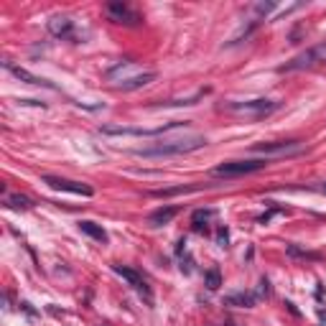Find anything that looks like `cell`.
Returning a JSON list of instances; mask_svg holds the SVG:
<instances>
[{"mask_svg":"<svg viewBox=\"0 0 326 326\" xmlns=\"http://www.w3.org/2000/svg\"><path fill=\"white\" fill-rule=\"evenodd\" d=\"M229 326H237V324H229Z\"/></svg>","mask_w":326,"mask_h":326,"instance_id":"obj_27","label":"cell"},{"mask_svg":"<svg viewBox=\"0 0 326 326\" xmlns=\"http://www.w3.org/2000/svg\"><path fill=\"white\" fill-rule=\"evenodd\" d=\"M257 298H268L270 296V280L268 278H260V283H257Z\"/></svg>","mask_w":326,"mask_h":326,"instance_id":"obj_23","label":"cell"},{"mask_svg":"<svg viewBox=\"0 0 326 326\" xmlns=\"http://www.w3.org/2000/svg\"><path fill=\"white\" fill-rule=\"evenodd\" d=\"M150 82H156V72H145V74H135V77H130V79H122L117 87H120V90H125V92H130V90H140V87H145Z\"/></svg>","mask_w":326,"mask_h":326,"instance_id":"obj_13","label":"cell"},{"mask_svg":"<svg viewBox=\"0 0 326 326\" xmlns=\"http://www.w3.org/2000/svg\"><path fill=\"white\" fill-rule=\"evenodd\" d=\"M255 303H257V293H250V291H240V293L224 296V306H237V309H252Z\"/></svg>","mask_w":326,"mask_h":326,"instance_id":"obj_12","label":"cell"},{"mask_svg":"<svg viewBox=\"0 0 326 326\" xmlns=\"http://www.w3.org/2000/svg\"><path fill=\"white\" fill-rule=\"evenodd\" d=\"M288 255H291V257H303V260H321V255L306 252V250H301V247H296V245H288Z\"/></svg>","mask_w":326,"mask_h":326,"instance_id":"obj_20","label":"cell"},{"mask_svg":"<svg viewBox=\"0 0 326 326\" xmlns=\"http://www.w3.org/2000/svg\"><path fill=\"white\" fill-rule=\"evenodd\" d=\"M268 166V158H247V161H224L219 163L212 173L214 176H224V179H232V176H247V173H255V171H263Z\"/></svg>","mask_w":326,"mask_h":326,"instance_id":"obj_4","label":"cell"},{"mask_svg":"<svg viewBox=\"0 0 326 326\" xmlns=\"http://www.w3.org/2000/svg\"><path fill=\"white\" fill-rule=\"evenodd\" d=\"M204 286L209 288V291H217L222 286V273H219V268H209L207 273H204Z\"/></svg>","mask_w":326,"mask_h":326,"instance_id":"obj_17","label":"cell"},{"mask_svg":"<svg viewBox=\"0 0 326 326\" xmlns=\"http://www.w3.org/2000/svg\"><path fill=\"white\" fill-rule=\"evenodd\" d=\"M273 8H275V3H273V0H270V3H257V5L252 8V10H255L257 15H268V13H270Z\"/></svg>","mask_w":326,"mask_h":326,"instance_id":"obj_24","label":"cell"},{"mask_svg":"<svg viewBox=\"0 0 326 326\" xmlns=\"http://www.w3.org/2000/svg\"><path fill=\"white\" fill-rule=\"evenodd\" d=\"M176 214H179L176 207H161V209H156L153 214L148 217V224H150V227H163V224H168Z\"/></svg>","mask_w":326,"mask_h":326,"instance_id":"obj_14","label":"cell"},{"mask_svg":"<svg viewBox=\"0 0 326 326\" xmlns=\"http://www.w3.org/2000/svg\"><path fill=\"white\" fill-rule=\"evenodd\" d=\"M112 270L120 275V278H125L127 280V283L130 286H133L135 291H138V296L148 303V306H153V288H150V283H148V280L138 273V270H133V268H127V265H112Z\"/></svg>","mask_w":326,"mask_h":326,"instance_id":"obj_5","label":"cell"},{"mask_svg":"<svg viewBox=\"0 0 326 326\" xmlns=\"http://www.w3.org/2000/svg\"><path fill=\"white\" fill-rule=\"evenodd\" d=\"M105 13H107V18H110L112 23H122V26H140L143 23L140 13H135L127 3H107Z\"/></svg>","mask_w":326,"mask_h":326,"instance_id":"obj_7","label":"cell"},{"mask_svg":"<svg viewBox=\"0 0 326 326\" xmlns=\"http://www.w3.org/2000/svg\"><path fill=\"white\" fill-rule=\"evenodd\" d=\"M49 33L56 36V38H77L74 33V20L67 18V15H54L49 20Z\"/></svg>","mask_w":326,"mask_h":326,"instance_id":"obj_11","label":"cell"},{"mask_svg":"<svg viewBox=\"0 0 326 326\" xmlns=\"http://www.w3.org/2000/svg\"><path fill=\"white\" fill-rule=\"evenodd\" d=\"M5 64V69L15 77V79H20V82H26V84H31V87H49V90H56V87L49 82V79H43V77H36V74H31L28 69H23V67H15L13 61H3Z\"/></svg>","mask_w":326,"mask_h":326,"instance_id":"obj_10","label":"cell"},{"mask_svg":"<svg viewBox=\"0 0 326 326\" xmlns=\"http://www.w3.org/2000/svg\"><path fill=\"white\" fill-rule=\"evenodd\" d=\"M79 229H82V232H84L87 237H92V240H97V242H102V245L107 242V232H105V229H102V227H100L97 222H90V219H82V222H79Z\"/></svg>","mask_w":326,"mask_h":326,"instance_id":"obj_15","label":"cell"},{"mask_svg":"<svg viewBox=\"0 0 326 326\" xmlns=\"http://www.w3.org/2000/svg\"><path fill=\"white\" fill-rule=\"evenodd\" d=\"M255 153L260 156H293V153H301L303 150V143L301 140H275V143H257Z\"/></svg>","mask_w":326,"mask_h":326,"instance_id":"obj_6","label":"cell"},{"mask_svg":"<svg viewBox=\"0 0 326 326\" xmlns=\"http://www.w3.org/2000/svg\"><path fill=\"white\" fill-rule=\"evenodd\" d=\"M199 186H176V189H163V191H153V197H173V194H186V191H197Z\"/></svg>","mask_w":326,"mask_h":326,"instance_id":"obj_21","label":"cell"},{"mask_svg":"<svg viewBox=\"0 0 326 326\" xmlns=\"http://www.w3.org/2000/svg\"><path fill=\"white\" fill-rule=\"evenodd\" d=\"M214 217V212L212 209H197L194 212V217H191V227H194V232H207V222Z\"/></svg>","mask_w":326,"mask_h":326,"instance_id":"obj_16","label":"cell"},{"mask_svg":"<svg viewBox=\"0 0 326 326\" xmlns=\"http://www.w3.org/2000/svg\"><path fill=\"white\" fill-rule=\"evenodd\" d=\"M207 145V138L204 135H191V138H184V140H168V143H156L150 148H140L135 150V156L140 158H166V156H184V153H191V150H199Z\"/></svg>","mask_w":326,"mask_h":326,"instance_id":"obj_1","label":"cell"},{"mask_svg":"<svg viewBox=\"0 0 326 326\" xmlns=\"http://www.w3.org/2000/svg\"><path fill=\"white\" fill-rule=\"evenodd\" d=\"M278 107H280V102H275V100H247V102H229V105H224V110L232 115H240V117L260 120V117L273 115Z\"/></svg>","mask_w":326,"mask_h":326,"instance_id":"obj_3","label":"cell"},{"mask_svg":"<svg viewBox=\"0 0 326 326\" xmlns=\"http://www.w3.org/2000/svg\"><path fill=\"white\" fill-rule=\"evenodd\" d=\"M326 64V41L316 43V46L301 51L298 56H293L291 61H286L278 72L286 74V72H306V69H316V67H324Z\"/></svg>","mask_w":326,"mask_h":326,"instance_id":"obj_2","label":"cell"},{"mask_svg":"<svg viewBox=\"0 0 326 326\" xmlns=\"http://www.w3.org/2000/svg\"><path fill=\"white\" fill-rule=\"evenodd\" d=\"M20 309H23V311H26L28 316H36V311L31 309V303H20Z\"/></svg>","mask_w":326,"mask_h":326,"instance_id":"obj_25","label":"cell"},{"mask_svg":"<svg viewBox=\"0 0 326 326\" xmlns=\"http://www.w3.org/2000/svg\"><path fill=\"white\" fill-rule=\"evenodd\" d=\"M46 186H51L54 191H67V194H77V197H92L95 189L79 184V181H69V179H61V176H43L41 179Z\"/></svg>","mask_w":326,"mask_h":326,"instance_id":"obj_9","label":"cell"},{"mask_svg":"<svg viewBox=\"0 0 326 326\" xmlns=\"http://www.w3.org/2000/svg\"><path fill=\"white\" fill-rule=\"evenodd\" d=\"M217 245H219V247H227V245H229V232H227L224 224L217 229Z\"/></svg>","mask_w":326,"mask_h":326,"instance_id":"obj_22","label":"cell"},{"mask_svg":"<svg viewBox=\"0 0 326 326\" xmlns=\"http://www.w3.org/2000/svg\"><path fill=\"white\" fill-rule=\"evenodd\" d=\"M5 204H8L10 209H31V207H33V202H31L28 197H23V194H10V197L5 199Z\"/></svg>","mask_w":326,"mask_h":326,"instance_id":"obj_18","label":"cell"},{"mask_svg":"<svg viewBox=\"0 0 326 326\" xmlns=\"http://www.w3.org/2000/svg\"><path fill=\"white\" fill-rule=\"evenodd\" d=\"M321 191H324V194H326V184H324V186H321Z\"/></svg>","mask_w":326,"mask_h":326,"instance_id":"obj_26","label":"cell"},{"mask_svg":"<svg viewBox=\"0 0 326 326\" xmlns=\"http://www.w3.org/2000/svg\"><path fill=\"white\" fill-rule=\"evenodd\" d=\"M207 92H197L194 97H186V100H166V102H158L163 107H181V105H197V100H202Z\"/></svg>","mask_w":326,"mask_h":326,"instance_id":"obj_19","label":"cell"},{"mask_svg":"<svg viewBox=\"0 0 326 326\" xmlns=\"http://www.w3.org/2000/svg\"><path fill=\"white\" fill-rule=\"evenodd\" d=\"M181 122H171V125H163V127H156V130H145V127H120V125H102L100 133L102 135H161V133H168V130L179 127Z\"/></svg>","mask_w":326,"mask_h":326,"instance_id":"obj_8","label":"cell"}]
</instances>
